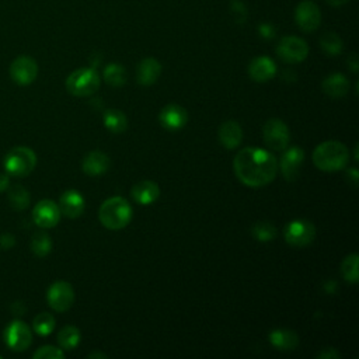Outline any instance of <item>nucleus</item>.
I'll return each instance as SVG.
<instances>
[{
    "label": "nucleus",
    "mask_w": 359,
    "mask_h": 359,
    "mask_svg": "<svg viewBox=\"0 0 359 359\" xmlns=\"http://www.w3.org/2000/svg\"><path fill=\"white\" fill-rule=\"evenodd\" d=\"M305 162V152L299 146L289 147L281 158V172L287 181H295Z\"/></svg>",
    "instance_id": "obj_15"
},
{
    "label": "nucleus",
    "mask_w": 359,
    "mask_h": 359,
    "mask_svg": "<svg viewBox=\"0 0 359 359\" xmlns=\"http://www.w3.org/2000/svg\"><path fill=\"white\" fill-rule=\"evenodd\" d=\"M322 88L327 96L333 99H341L349 90V81L341 73H333L325 79Z\"/></svg>",
    "instance_id": "obj_22"
},
{
    "label": "nucleus",
    "mask_w": 359,
    "mask_h": 359,
    "mask_svg": "<svg viewBox=\"0 0 359 359\" xmlns=\"http://www.w3.org/2000/svg\"><path fill=\"white\" fill-rule=\"evenodd\" d=\"M30 192L23 185H14L9 191V203L16 211H24L30 205Z\"/></svg>",
    "instance_id": "obj_28"
},
{
    "label": "nucleus",
    "mask_w": 359,
    "mask_h": 359,
    "mask_svg": "<svg viewBox=\"0 0 359 359\" xmlns=\"http://www.w3.org/2000/svg\"><path fill=\"white\" fill-rule=\"evenodd\" d=\"M349 162V150L337 141H327L318 145L313 152V163L322 172L333 173L347 167Z\"/></svg>",
    "instance_id": "obj_2"
},
{
    "label": "nucleus",
    "mask_w": 359,
    "mask_h": 359,
    "mask_svg": "<svg viewBox=\"0 0 359 359\" xmlns=\"http://www.w3.org/2000/svg\"><path fill=\"white\" fill-rule=\"evenodd\" d=\"M347 177H348V180L352 181V184L356 187V184H358V178H359V176H358V170H356V169H351V170H348Z\"/></svg>",
    "instance_id": "obj_37"
},
{
    "label": "nucleus",
    "mask_w": 359,
    "mask_h": 359,
    "mask_svg": "<svg viewBox=\"0 0 359 359\" xmlns=\"http://www.w3.org/2000/svg\"><path fill=\"white\" fill-rule=\"evenodd\" d=\"M161 73H162L161 62L156 61L154 58H146L138 66V72H136L138 83L141 86H152L153 83H156Z\"/></svg>",
    "instance_id": "obj_19"
},
{
    "label": "nucleus",
    "mask_w": 359,
    "mask_h": 359,
    "mask_svg": "<svg viewBox=\"0 0 359 359\" xmlns=\"http://www.w3.org/2000/svg\"><path fill=\"white\" fill-rule=\"evenodd\" d=\"M263 135L265 145L272 150L281 152L285 150L289 145L291 134L287 124L281 121V119L272 118L269 121H267L263 130Z\"/></svg>",
    "instance_id": "obj_7"
},
{
    "label": "nucleus",
    "mask_w": 359,
    "mask_h": 359,
    "mask_svg": "<svg viewBox=\"0 0 359 359\" xmlns=\"http://www.w3.org/2000/svg\"><path fill=\"white\" fill-rule=\"evenodd\" d=\"M131 194L135 199V203H138L139 205H150L156 201L158 195H161V188L153 181L143 180L134 185Z\"/></svg>",
    "instance_id": "obj_20"
},
{
    "label": "nucleus",
    "mask_w": 359,
    "mask_h": 359,
    "mask_svg": "<svg viewBox=\"0 0 359 359\" xmlns=\"http://www.w3.org/2000/svg\"><path fill=\"white\" fill-rule=\"evenodd\" d=\"M285 242L292 247H306L316 237V227L310 220L296 219L287 225L284 230Z\"/></svg>",
    "instance_id": "obj_6"
},
{
    "label": "nucleus",
    "mask_w": 359,
    "mask_h": 359,
    "mask_svg": "<svg viewBox=\"0 0 359 359\" xmlns=\"http://www.w3.org/2000/svg\"><path fill=\"white\" fill-rule=\"evenodd\" d=\"M158 121L167 131H180L188 121V114L185 108L177 104H169L158 114Z\"/></svg>",
    "instance_id": "obj_14"
},
{
    "label": "nucleus",
    "mask_w": 359,
    "mask_h": 359,
    "mask_svg": "<svg viewBox=\"0 0 359 359\" xmlns=\"http://www.w3.org/2000/svg\"><path fill=\"white\" fill-rule=\"evenodd\" d=\"M81 337H82V334H81V331H79L77 327L66 326L58 334L59 347L66 351L74 349L79 345V342H81Z\"/></svg>",
    "instance_id": "obj_26"
},
{
    "label": "nucleus",
    "mask_w": 359,
    "mask_h": 359,
    "mask_svg": "<svg viewBox=\"0 0 359 359\" xmlns=\"http://www.w3.org/2000/svg\"><path fill=\"white\" fill-rule=\"evenodd\" d=\"M100 88V76L92 68L77 69L66 79V89L76 97H88L94 94Z\"/></svg>",
    "instance_id": "obj_5"
},
{
    "label": "nucleus",
    "mask_w": 359,
    "mask_h": 359,
    "mask_svg": "<svg viewBox=\"0 0 359 359\" xmlns=\"http://www.w3.org/2000/svg\"><path fill=\"white\" fill-rule=\"evenodd\" d=\"M236 177L247 187L258 188L272 183L278 173L276 157L256 147H246L238 152L233 161Z\"/></svg>",
    "instance_id": "obj_1"
},
{
    "label": "nucleus",
    "mask_w": 359,
    "mask_h": 359,
    "mask_svg": "<svg viewBox=\"0 0 359 359\" xmlns=\"http://www.w3.org/2000/svg\"><path fill=\"white\" fill-rule=\"evenodd\" d=\"M34 359H63L65 353L61 348H57L54 345H45L37 349L32 355Z\"/></svg>",
    "instance_id": "obj_33"
},
{
    "label": "nucleus",
    "mask_w": 359,
    "mask_h": 359,
    "mask_svg": "<svg viewBox=\"0 0 359 359\" xmlns=\"http://www.w3.org/2000/svg\"><path fill=\"white\" fill-rule=\"evenodd\" d=\"M317 358L318 359H338V358H341V355L334 348H326V349H323L320 353L317 355Z\"/></svg>",
    "instance_id": "obj_34"
},
{
    "label": "nucleus",
    "mask_w": 359,
    "mask_h": 359,
    "mask_svg": "<svg viewBox=\"0 0 359 359\" xmlns=\"http://www.w3.org/2000/svg\"><path fill=\"white\" fill-rule=\"evenodd\" d=\"M320 45H322V50L329 54V55H340L342 52V48H344V44L341 41V38L334 34V32H327L320 39Z\"/></svg>",
    "instance_id": "obj_30"
},
{
    "label": "nucleus",
    "mask_w": 359,
    "mask_h": 359,
    "mask_svg": "<svg viewBox=\"0 0 359 359\" xmlns=\"http://www.w3.org/2000/svg\"><path fill=\"white\" fill-rule=\"evenodd\" d=\"M358 254H349L345 257L341 265V274L344 279L349 284H356L358 283Z\"/></svg>",
    "instance_id": "obj_32"
},
{
    "label": "nucleus",
    "mask_w": 359,
    "mask_h": 359,
    "mask_svg": "<svg viewBox=\"0 0 359 359\" xmlns=\"http://www.w3.org/2000/svg\"><path fill=\"white\" fill-rule=\"evenodd\" d=\"M31 250L38 257H47L52 250V240L47 233H37L31 238Z\"/></svg>",
    "instance_id": "obj_29"
},
{
    "label": "nucleus",
    "mask_w": 359,
    "mask_h": 359,
    "mask_svg": "<svg viewBox=\"0 0 359 359\" xmlns=\"http://www.w3.org/2000/svg\"><path fill=\"white\" fill-rule=\"evenodd\" d=\"M252 234L258 242H271L276 237V227L269 222H258L253 226Z\"/></svg>",
    "instance_id": "obj_31"
},
{
    "label": "nucleus",
    "mask_w": 359,
    "mask_h": 359,
    "mask_svg": "<svg viewBox=\"0 0 359 359\" xmlns=\"http://www.w3.org/2000/svg\"><path fill=\"white\" fill-rule=\"evenodd\" d=\"M5 342L12 351L23 352L30 348L32 342V333L24 322L14 320L5 330Z\"/></svg>",
    "instance_id": "obj_9"
},
{
    "label": "nucleus",
    "mask_w": 359,
    "mask_h": 359,
    "mask_svg": "<svg viewBox=\"0 0 359 359\" xmlns=\"http://www.w3.org/2000/svg\"><path fill=\"white\" fill-rule=\"evenodd\" d=\"M276 54L287 63H299L307 58L309 47L299 37H285L279 41Z\"/></svg>",
    "instance_id": "obj_8"
},
{
    "label": "nucleus",
    "mask_w": 359,
    "mask_h": 359,
    "mask_svg": "<svg viewBox=\"0 0 359 359\" xmlns=\"http://www.w3.org/2000/svg\"><path fill=\"white\" fill-rule=\"evenodd\" d=\"M104 81L111 88H121L127 83V72L124 66L111 63L104 70Z\"/></svg>",
    "instance_id": "obj_25"
},
{
    "label": "nucleus",
    "mask_w": 359,
    "mask_h": 359,
    "mask_svg": "<svg viewBox=\"0 0 359 359\" xmlns=\"http://www.w3.org/2000/svg\"><path fill=\"white\" fill-rule=\"evenodd\" d=\"M58 207L62 215L70 219H76L85 211V198L76 189H68L61 195Z\"/></svg>",
    "instance_id": "obj_16"
},
{
    "label": "nucleus",
    "mask_w": 359,
    "mask_h": 359,
    "mask_svg": "<svg viewBox=\"0 0 359 359\" xmlns=\"http://www.w3.org/2000/svg\"><path fill=\"white\" fill-rule=\"evenodd\" d=\"M47 300L55 311H66L72 307L74 302V291L70 284L65 281H57L50 287Z\"/></svg>",
    "instance_id": "obj_11"
},
{
    "label": "nucleus",
    "mask_w": 359,
    "mask_h": 359,
    "mask_svg": "<svg viewBox=\"0 0 359 359\" xmlns=\"http://www.w3.org/2000/svg\"><path fill=\"white\" fill-rule=\"evenodd\" d=\"M348 65L351 66V69H352V72H358V58H356V55L355 54H352L349 58H348Z\"/></svg>",
    "instance_id": "obj_38"
},
{
    "label": "nucleus",
    "mask_w": 359,
    "mask_h": 359,
    "mask_svg": "<svg viewBox=\"0 0 359 359\" xmlns=\"http://www.w3.org/2000/svg\"><path fill=\"white\" fill-rule=\"evenodd\" d=\"M110 165H111L110 157L104 152L94 150L85 156L82 169L88 176L96 177L104 174L110 169Z\"/></svg>",
    "instance_id": "obj_18"
},
{
    "label": "nucleus",
    "mask_w": 359,
    "mask_h": 359,
    "mask_svg": "<svg viewBox=\"0 0 359 359\" xmlns=\"http://www.w3.org/2000/svg\"><path fill=\"white\" fill-rule=\"evenodd\" d=\"M10 76L14 83L20 86H28L38 76V65L31 57L21 55L12 62Z\"/></svg>",
    "instance_id": "obj_10"
},
{
    "label": "nucleus",
    "mask_w": 359,
    "mask_h": 359,
    "mask_svg": "<svg viewBox=\"0 0 359 359\" xmlns=\"http://www.w3.org/2000/svg\"><path fill=\"white\" fill-rule=\"evenodd\" d=\"M55 317L50 313H39L32 322V329L38 336L47 337L55 330Z\"/></svg>",
    "instance_id": "obj_27"
},
{
    "label": "nucleus",
    "mask_w": 359,
    "mask_h": 359,
    "mask_svg": "<svg viewBox=\"0 0 359 359\" xmlns=\"http://www.w3.org/2000/svg\"><path fill=\"white\" fill-rule=\"evenodd\" d=\"M61 215L62 214L59 207L54 201H51V199H43V201H39L32 211L34 222L39 227L44 229L55 227L59 223Z\"/></svg>",
    "instance_id": "obj_13"
},
{
    "label": "nucleus",
    "mask_w": 359,
    "mask_h": 359,
    "mask_svg": "<svg viewBox=\"0 0 359 359\" xmlns=\"http://www.w3.org/2000/svg\"><path fill=\"white\" fill-rule=\"evenodd\" d=\"M5 170L13 177H25L37 166V154L27 146H16L5 156Z\"/></svg>",
    "instance_id": "obj_4"
},
{
    "label": "nucleus",
    "mask_w": 359,
    "mask_h": 359,
    "mask_svg": "<svg viewBox=\"0 0 359 359\" xmlns=\"http://www.w3.org/2000/svg\"><path fill=\"white\" fill-rule=\"evenodd\" d=\"M99 219L103 226L110 230L124 229L132 219V208L127 199L121 196H112L103 203L99 212Z\"/></svg>",
    "instance_id": "obj_3"
},
{
    "label": "nucleus",
    "mask_w": 359,
    "mask_h": 359,
    "mask_svg": "<svg viewBox=\"0 0 359 359\" xmlns=\"http://www.w3.org/2000/svg\"><path fill=\"white\" fill-rule=\"evenodd\" d=\"M326 2L333 8H341L348 2V0H326Z\"/></svg>",
    "instance_id": "obj_39"
},
{
    "label": "nucleus",
    "mask_w": 359,
    "mask_h": 359,
    "mask_svg": "<svg viewBox=\"0 0 359 359\" xmlns=\"http://www.w3.org/2000/svg\"><path fill=\"white\" fill-rule=\"evenodd\" d=\"M295 20L302 31L313 32L322 23L320 9L317 8L316 3L310 2V0H305V2L299 3V6L296 8Z\"/></svg>",
    "instance_id": "obj_12"
},
{
    "label": "nucleus",
    "mask_w": 359,
    "mask_h": 359,
    "mask_svg": "<svg viewBox=\"0 0 359 359\" xmlns=\"http://www.w3.org/2000/svg\"><path fill=\"white\" fill-rule=\"evenodd\" d=\"M269 341L276 349H281V351H294L299 345L298 334L292 330H285V329L274 330L269 334Z\"/></svg>",
    "instance_id": "obj_23"
},
{
    "label": "nucleus",
    "mask_w": 359,
    "mask_h": 359,
    "mask_svg": "<svg viewBox=\"0 0 359 359\" xmlns=\"http://www.w3.org/2000/svg\"><path fill=\"white\" fill-rule=\"evenodd\" d=\"M10 187V178L6 174H0V192L8 191Z\"/></svg>",
    "instance_id": "obj_36"
},
{
    "label": "nucleus",
    "mask_w": 359,
    "mask_h": 359,
    "mask_svg": "<svg viewBox=\"0 0 359 359\" xmlns=\"http://www.w3.org/2000/svg\"><path fill=\"white\" fill-rule=\"evenodd\" d=\"M88 358H89V359H93V358H100V359H101V358H104V359H107L108 356H107L105 353H101V352H94V353H90V355H88Z\"/></svg>",
    "instance_id": "obj_40"
},
{
    "label": "nucleus",
    "mask_w": 359,
    "mask_h": 359,
    "mask_svg": "<svg viewBox=\"0 0 359 359\" xmlns=\"http://www.w3.org/2000/svg\"><path fill=\"white\" fill-rule=\"evenodd\" d=\"M14 245V237L12 234H3L2 237H0V246H2L3 249H10L13 247Z\"/></svg>",
    "instance_id": "obj_35"
},
{
    "label": "nucleus",
    "mask_w": 359,
    "mask_h": 359,
    "mask_svg": "<svg viewBox=\"0 0 359 359\" xmlns=\"http://www.w3.org/2000/svg\"><path fill=\"white\" fill-rule=\"evenodd\" d=\"M249 74L254 82L265 83L276 74V65L267 57H258L252 61L249 66Z\"/></svg>",
    "instance_id": "obj_17"
},
{
    "label": "nucleus",
    "mask_w": 359,
    "mask_h": 359,
    "mask_svg": "<svg viewBox=\"0 0 359 359\" xmlns=\"http://www.w3.org/2000/svg\"><path fill=\"white\" fill-rule=\"evenodd\" d=\"M219 141L226 149H236L243 141V130L236 121L223 123L219 128Z\"/></svg>",
    "instance_id": "obj_21"
},
{
    "label": "nucleus",
    "mask_w": 359,
    "mask_h": 359,
    "mask_svg": "<svg viewBox=\"0 0 359 359\" xmlns=\"http://www.w3.org/2000/svg\"><path fill=\"white\" fill-rule=\"evenodd\" d=\"M104 125L112 134H121L128 127L127 115L119 110H108L104 112Z\"/></svg>",
    "instance_id": "obj_24"
}]
</instances>
